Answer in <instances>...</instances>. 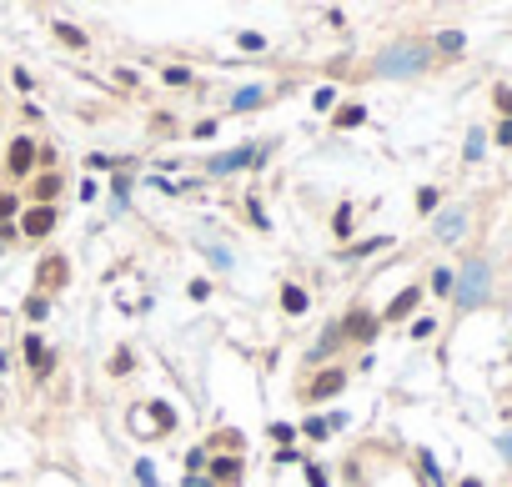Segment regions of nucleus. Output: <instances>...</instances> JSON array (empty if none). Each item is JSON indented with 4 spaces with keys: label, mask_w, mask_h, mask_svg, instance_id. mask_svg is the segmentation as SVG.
<instances>
[{
    "label": "nucleus",
    "mask_w": 512,
    "mask_h": 487,
    "mask_svg": "<svg viewBox=\"0 0 512 487\" xmlns=\"http://www.w3.org/2000/svg\"><path fill=\"white\" fill-rule=\"evenodd\" d=\"M166 80H171V86H186V80H191V71H181V66H171V71H166Z\"/></svg>",
    "instance_id": "obj_20"
},
{
    "label": "nucleus",
    "mask_w": 512,
    "mask_h": 487,
    "mask_svg": "<svg viewBox=\"0 0 512 487\" xmlns=\"http://www.w3.org/2000/svg\"><path fill=\"white\" fill-rule=\"evenodd\" d=\"M282 307H287L291 316H296V311H307V291H302V287H287V291H282Z\"/></svg>",
    "instance_id": "obj_11"
},
{
    "label": "nucleus",
    "mask_w": 512,
    "mask_h": 487,
    "mask_svg": "<svg viewBox=\"0 0 512 487\" xmlns=\"http://www.w3.org/2000/svg\"><path fill=\"white\" fill-rule=\"evenodd\" d=\"M10 171H15V176H26V171H31V141H26V136L10 141Z\"/></svg>",
    "instance_id": "obj_4"
},
{
    "label": "nucleus",
    "mask_w": 512,
    "mask_h": 487,
    "mask_svg": "<svg viewBox=\"0 0 512 487\" xmlns=\"http://www.w3.org/2000/svg\"><path fill=\"white\" fill-rule=\"evenodd\" d=\"M26 362H31L35 372L51 367V352H46V342H40V336H26Z\"/></svg>",
    "instance_id": "obj_5"
},
{
    "label": "nucleus",
    "mask_w": 512,
    "mask_h": 487,
    "mask_svg": "<svg viewBox=\"0 0 512 487\" xmlns=\"http://www.w3.org/2000/svg\"><path fill=\"white\" fill-rule=\"evenodd\" d=\"M417 296H422V291H417V287H407V291H402V296H397V302L387 307V316H407V311L417 307Z\"/></svg>",
    "instance_id": "obj_8"
},
{
    "label": "nucleus",
    "mask_w": 512,
    "mask_h": 487,
    "mask_svg": "<svg viewBox=\"0 0 512 487\" xmlns=\"http://www.w3.org/2000/svg\"><path fill=\"white\" fill-rule=\"evenodd\" d=\"M302 432H307V437H327V432H332V422H322V417H307V422H302Z\"/></svg>",
    "instance_id": "obj_14"
},
{
    "label": "nucleus",
    "mask_w": 512,
    "mask_h": 487,
    "mask_svg": "<svg viewBox=\"0 0 512 487\" xmlns=\"http://www.w3.org/2000/svg\"><path fill=\"white\" fill-rule=\"evenodd\" d=\"M497 141H502V146H512V121H502V126H497Z\"/></svg>",
    "instance_id": "obj_25"
},
{
    "label": "nucleus",
    "mask_w": 512,
    "mask_h": 487,
    "mask_svg": "<svg viewBox=\"0 0 512 487\" xmlns=\"http://www.w3.org/2000/svg\"><path fill=\"white\" fill-rule=\"evenodd\" d=\"M467 156H472V161L482 156V131H472V136H467Z\"/></svg>",
    "instance_id": "obj_21"
},
{
    "label": "nucleus",
    "mask_w": 512,
    "mask_h": 487,
    "mask_svg": "<svg viewBox=\"0 0 512 487\" xmlns=\"http://www.w3.org/2000/svg\"><path fill=\"white\" fill-rule=\"evenodd\" d=\"M56 31H60V40H71V46H85V35L76 26H56Z\"/></svg>",
    "instance_id": "obj_18"
},
{
    "label": "nucleus",
    "mask_w": 512,
    "mask_h": 487,
    "mask_svg": "<svg viewBox=\"0 0 512 487\" xmlns=\"http://www.w3.org/2000/svg\"><path fill=\"white\" fill-rule=\"evenodd\" d=\"M482 291H487V266L472 262L462 271V282H457V307H477L482 302Z\"/></svg>",
    "instance_id": "obj_2"
},
{
    "label": "nucleus",
    "mask_w": 512,
    "mask_h": 487,
    "mask_svg": "<svg viewBox=\"0 0 512 487\" xmlns=\"http://www.w3.org/2000/svg\"><path fill=\"white\" fill-rule=\"evenodd\" d=\"M352 332L357 336H372V316H352Z\"/></svg>",
    "instance_id": "obj_19"
},
{
    "label": "nucleus",
    "mask_w": 512,
    "mask_h": 487,
    "mask_svg": "<svg viewBox=\"0 0 512 487\" xmlns=\"http://www.w3.org/2000/svg\"><path fill=\"white\" fill-rule=\"evenodd\" d=\"M256 101H262V86H241L237 91V111H251Z\"/></svg>",
    "instance_id": "obj_12"
},
{
    "label": "nucleus",
    "mask_w": 512,
    "mask_h": 487,
    "mask_svg": "<svg viewBox=\"0 0 512 487\" xmlns=\"http://www.w3.org/2000/svg\"><path fill=\"white\" fill-rule=\"evenodd\" d=\"M51 226H56V211L51 206H31L26 216H20V231H26V237H46Z\"/></svg>",
    "instance_id": "obj_3"
},
{
    "label": "nucleus",
    "mask_w": 512,
    "mask_h": 487,
    "mask_svg": "<svg viewBox=\"0 0 512 487\" xmlns=\"http://www.w3.org/2000/svg\"><path fill=\"white\" fill-rule=\"evenodd\" d=\"M46 311H51V307H46V296H31V302H26V316H31V322H40Z\"/></svg>",
    "instance_id": "obj_16"
},
{
    "label": "nucleus",
    "mask_w": 512,
    "mask_h": 487,
    "mask_svg": "<svg viewBox=\"0 0 512 487\" xmlns=\"http://www.w3.org/2000/svg\"><path fill=\"white\" fill-rule=\"evenodd\" d=\"M427 51L422 46H402V51H387L382 55V76H407V71H422Z\"/></svg>",
    "instance_id": "obj_1"
},
{
    "label": "nucleus",
    "mask_w": 512,
    "mask_h": 487,
    "mask_svg": "<svg viewBox=\"0 0 512 487\" xmlns=\"http://www.w3.org/2000/svg\"><path fill=\"white\" fill-rule=\"evenodd\" d=\"M186 487H211V477H201V472H191V477H186Z\"/></svg>",
    "instance_id": "obj_26"
},
{
    "label": "nucleus",
    "mask_w": 512,
    "mask_h": 487,
    "mask_svg": "<svg viewBox=\"0 0 512 487\" xmlns=\"http://www.w3.org/2000/svg\"><path fill=\"white\" fill-rule=\"evenodd\" d=\"M10 211H15V196H10V191H0V216H10Z\"/></svg>",
    "instance_id": "obj_24"
},
{
    "label": "nucleus",
    "mask_w": 512,
    "mask_h": 487,
    "mask_svg": "<svg viewBox=\"0 0 512 487\" xmlns=\"http://www.w3.org/2000/svg\"><path fill=\"white\" fill-rule=\"evenodd\" d=\"M462 226H467V221H462V211H447V216L437 221V231H442L447 241H452V237H462Z\"/></svg>",
    "instance_id": "obj_9"
},
{
    "label": "nucleus",
    "mask_w": 512,
    "mask_h": 487,
    "mask_svg": "<svg viewBox=\"0 0 512 487\" xmlns=\"http://www.w3.org/2000/svg\"><path fill=\"white\" fill-rule=\"evenodd\" d=\"M237 472H241V468H237V457H216V462H211V477H216V482H231Z\"/></svg>",
    "instance_id": "obj_10"
},
{
    "label": "nucleus",
    "mask_w": 512,
    "mask_h": 487,
    "mask_svg": "<svg viewBox=\"0 0 512 487\" xmlns=\"http://www.w3.org/2000/svg\"><path fill=\"white\" fill-rule=\"evenodd\" d=\"M56 191H60V181H56V176H40V181H35V196H40V201H51Z\"/></svg>",
    "instance_id": "obj_13"
},
{
    "label": "nucleus",
    "mask_w": 512,
    "mask_h": 487,
    "mask_svg": "<svg viewBox=\"0 0 512 487\" xmlns=\"http://www.w3.org/2000/svg\"><path fill=\"white\" fill-rule=\"evenodd\" d=\"M497 105H502V111L512 116V91H507V86H497Z\"/></svg>",
    "instance_id": "obj_23"
},
{
    "label": "nucleus",
    "mask_w": 512,
    "mask_h": 487,
    "mask_svg": "<svg viewBox=\"0 0 512 487\" xmlns=\"http://www.w3.org/2000/svg\"><path fill=\"white\" fill-rule=\"evenodd\" d=\"M341 382H347L341 372H322V377H316V387H312V392H316V397H336V392H341Z\"/></svg>",
    "instance_id": "obj_6"
},
{
    "label": "nucleus",
    "mask_w": 512,
    "mask_h": 487,
    "mask_svg": "<svg viewBox=\"0 0 512 487\" xmlns=\"http://www.w3.org/2000/svg\"><path fill=\"white\" fill-rule=\"evenodd\" d=\"M432 287H437V291H452V271H447V266H442V271H437V277H432Z\"/></svg>",
    "instance_id": "obj_22"
},
{
    "label": "nucleus",
    "mask_w": 512,
    "mask_h": 487,
    "mask_svg": "<svg viewBox=\"0 0 512 487\" xmlns=\"http://www.w3.org/2000/svg\"><path fill=\"white\" fill-rule=\"evenodd\" d=\"M361 116H367V111H361V105H347V111L336 116V126H341V131H347V126H361Z\"/></svg>",
    "instance_id": "obj_15"
},
{
    "label": "nucleus",
    "mask_w": 512,
    "mask_h": 487,
    "mask_svg": "<svg viewBox=\"0 0 512 487\" xmlns=\"http://www.w3.org/2000/svg\"><path fill=\"white\" fill-rule=\"evenodd\" d=\"M246 161H251V151H226V156L211 161V171H237V166H246Z\"/></svg>",
    "instance_id": "obj_7"
},
{
    "label": "nucleus",
    "mask_w": 512,
    "mask_h": 487,
    "mask_svg": "<svg viewBox=\"0 0 512 487\" xmlns=\"http://www.w3.org/2000/svg\"><path fill=\"white\" fill-rule=\"evenodd\" d=\"M136 482H146V487H156V472H151V462H136Z\"/></svg>",
    "instance_id": "obj_17"
}]
</instances>
